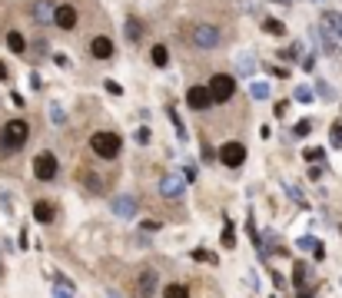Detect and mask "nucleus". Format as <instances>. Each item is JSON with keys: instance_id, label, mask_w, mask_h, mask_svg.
Segmentation results:
<instances>
[{"instance_id": "nucleus-5", "label": "nucleus", "mask_w": 342, "mask_h": 298, "mask_svg": "<svg viewBox=\"0 0 342 298\" xmlns=\"http://www.w3.org/2000/svg\"><path fill=\"white\" fill-rule=\"evenodd\" d=\"M206 87H209V93H213V103H226L233 93H236V77H230V73H216Z\"/></svg>"}, {"instance_id": "nucleus-6", "label": "nucleus", "mask_w": 342, "mask_h": 298, "mask_svg": "<svg viewBox=\"0 0 342 298\" xmlns=\"http://www.w3.org/2000/svg\"><path fill=\"white\" fill-rule=\"evenodd\" d=\"M56 173H60V163H56L53 153H40V156L33 159V176H37L40 182H53Z\"/></svg>"}, {"instance_id": "nucleus-9", "label": "nucleus", "mask_w": 342, "mask_h": 298, "mask_svg": "<svg viewBox=\"0 0 342 298\" xmlns=\"http://www.w3.org/2000/svg\"><path fill=\"white\" fill-rule=\"evenodd\" d=\"M183 192H186V179L183 176H173V173H166L163 179H159V196L163 199H183Z\"/></svg>"}, {"instance_id": "nucleus-36", "label": "nucleus", "mask_w": 342, "mask_h": 298, "mask_svg": "<svg viewBox=\"0 0 342 298\" xmlns=\"http://www.w3.org/2000/svg\"><path fill=\"white\" fill-rule=\"evenodd\" d=\"M303 70H316V56H303Z\"/></svg>"}, {"instance_id": "nucleus-34", "label": "nucleus", "mask_w": 342, "mask_h": 298, "mask_svg": "<svg viewBox=\"0 0 342 298\" xmlns=\"http://www.w3.org/2000/svg\"><path fill=\"white\" fill-rule=\"evenodd\" d=\"M136 142H140V146H146V142H150V129H146V126H140V129H136Z\"/></svg>"}, {"instance_id": "nucleus-12", "label": "nucleus", "mask_w": 342, "mask_h": 298, "mask_svg": "<svg viewBox=\"0 0 342 298\" xmlns=\"http://www.w3.org/2000/svg\"><path fill=\"white\" fill-rule=\"evenodd\" d=\"M153 291H156V272L143 268L140 278H136V298H153Z\"/></svg>"}, {"instance_id": "nucleus-27", "label": "nucleus", "mask_w": 342, "mask_h": 298, "mask_svg": "<svg viewBox=\"0 0 342 298\" xmlns=\"http://www.w3.org/2000/svg\"><path fill=\"white\" fill-rule=\"evenodd\" d=\"M329 139H332L335 149H342V119H339V123H332V129H329Z\"/></svg>"}, {"instance_id": "nucleus-11", "label": "nucleus", "mask_w": 342, "mask_h": 298, "mask_svg": "<svg viewBox=\"0 0 342 298\" xmlns=\"http://www.w3.org/2000/svg\"><path fill=\"white\" fill-rule=\"evenodd\" d=\"M110 212L117 219H136V196H117L110 199Z\"/></svg>"}, {"instance_id": "nucleus-38", "label": "nucleus", "mask_w": 342, "mask_h": 298, "mask_svg": "<svg viewBox=\"0 0 342 298\" xmlns=\"http://www.w3.org/2000/svg\"><path fill=\"white\" fill-rule=\"evenodd\" d=\"M106 90H110L113 96H120V93H123V87H120V83H113V80H106Z\"/></svg>"}, {"instance_id": "nucleus-21", "label": "nucleus", "mask_w": 342, "mask_h": 298, "mask_svg": "<svg viewBox=\"0 0 342 298\" xmlns=\"http://www.w3.org/2000/svg\"><path fill=\"white\" fill-rule=\"evenodd\" d=\"M263 30L269 33V37H282V33H286V24H282V20H272V17H266V20H263Z\"/></svg>"}, {"instance_id": "nucleus-41", "label": "nucleus", "mask_w": 342, "mask_h": 298, "mask_svg": "<svg viewBox=\"0 0 342 298\" xmlns=\"http://www.w3.org/2000/svg\"><path fill=\"white\" fill-rule=\"evenodd\" d=\"M106 298H120V295H117V291H106Z\"/></svg>"}, {"instance_id": "nucleus-4", "label": "nucleus", "mask_w": 342, "mask_h": 298, "mask_svg": "<svg viewBox=\"0 0 342 298\" xmlns=\"http://www.w3.org/2000/svg\"><path fill=\"white\" fill-rule=\"evenodd\" d=\"M190 40L196 43L199 50H216L219 43H223V37H219V27H213V24H196L190 30Z\"/></svg>"}, {"instance_id": "nucleus-2", "label": "nucleus", "mask_w": 342, "mask_h": 298, "mask_svg": "<svg viewBox=\"0 0 342 298\" xmlns=\"http://www.w3.org/2000/svg\"><path fill=\"white\" fill-rule=\"evenodd\" d=\"M27 139H30V123H27V119H7L4 129H0V153L10 156V153H17Z\"/></svg>"}, {"instance_id": "nucleus-18", "label": "nucleus", "mask_w": 342, "mask_h": 298, "mask_svg": "<svg viewBox=\"0 0 342 298\" xmlns=\"http://www.w3.org/2000/svg\"><path fill=\"white\" fill-rule=\"evenodd\" d=\"M53 298H73V285L67 282L64 275H56V282H53Z\"/></svg>"}, {"instance_id": "nucleus-32", "label": "nucleus", "mask_w": 342, "mask_h": 298, "mask_svg": "<svg viewBox=\"0 0 342 298\" xmlns=\"http://www.w3.org/2000/svg\"><path fill=\"white\" fill-rule=\"evenodd\" d=\"M303 156L309 159V163H319V159H326V153H322V149H319V146H312V149H306Z\"/></svg>"}, {"instance_id": "nucleus-16", "label": "nucleus", "mask_w": 342, "mask_h": 298, "mask_svg": "<svg viewBox=\"0 0 342 298\" xmlns=\"http://www.w3.org/2000/svg\"><path fill=\"white\" fill-rule=\"evenodd\" d=\"M33 219H37V222H43V226H50V222L56 219V209H53L50 202H43V199H40V202L33 205Z\"/></svg>"}, {"instance_id": "nucleus-20", "label": "nucleus", "mask_w": 342, "mask_h": 298, "mask_svg": "<svg viewBox=\"0 0 342 298\" xmlns=\"http://www.w3.org/2000/svg\"><path fill=\"white\" fill-rule=\"evenodd\" d=\"M306 278H309V265H306V262H296V268H293V285H296V288H303Z\"/></svg>"}, {"instance_id": "nucleus-33", "label": "nucleus", "mask_w": 342, "mask_h": 298, "mask_svg": "<svg viewBox=\"0 0 342 298\" xmlns=\"http://www.w3.org/2000/svg\"><path fill=\"white\" fill-rule=\"evenodd\" d=\"M312 96H316V93H312L309 87H299V90H296V100H299V103H309Z\"/></svg>"}, {"instance_id": "nucleus-42", "label": "nucleus", "mask_w": 342, "mask_h": 298, "mask_svg": "<svg viewBox=\"0 0 342 298\" xmlns=\"http://www.w3.org/2000/svg\"><path fill=\"white\" fill-rule=\"evenodd\" d=\"M276 4H293V0H276Z\"/></svg>"}, {"instance_id": "nucleus-3", "label": "nucleus", "mask_w": 342, "mask_h": 298, "mask_svg": "<svg viewBox=\"0 0 342 298\" xmlns=\"http://www.w3.org/2000/svg\"><path fill=\"white\" fill-rule=\"evenodd\" d=\"M120 146H123V139H120L113 129H100V133L90 136V149H93L100 159H113L120 156Z\"/></svg>"}, {"instance_id": "nucleus-22", "label": "nucleus", "mask_w": 342, "mask_h": 298, "mask_svg": "<svg viewBox=\"0 0 342 298\" xmlns=\"http://www.w3.org/2000/svg\"><path fill=\"white\" fill-rule=\"evenodd\" d=\"M150 60H153V66H166V63H169V50L163 47V43H156L153 53H150Z\"/></svg>"}, {"instance_id": "nucleus-31", "label": "nucleus", "mask_w": 342, "mask_h": 298, "mask_svg": "<svg viewBox=\"0 0 342 298\" xmlns=\"http://www.w3.org/2000/svg\"><path fill=\"white\" fill-rule=\"evenodd\" d=\"M309 133H312V123H309V119L296 123V129H293V136H299V139H303V136H309Z\"/></svg>"}, {"instance_id": "nucleus-24", "label": "nucleus", "mask_w": 342, "mask_h": 298, "mask_svg": "<svg viewBox=\"0 0 342 298\" xmlns=\"http://www.w3.org/2000/svg\"><path fill=\"white\" fill-rule=\"evenodd\" d=\"M279 60H289V63L303 60V43H293V47H286L282 53H279Z\"/></svg>"}, {"instance_id": "nucleus-19", "label": "nucleus", "mask_w": 342, "mask_h": 298, "mask_svg": "<svg viewBox=\"0 0 342 298\" xmlns=\"http://www.w3.org/2000/svg\"><path fill=\"white\" fill-rule=\"evenodd\" d=\"M7 47L14 50V53H24V50H27L24 33H20V30H10V33H7Z\"/></svg>"}, {"instance_id": "nucleus-30", "label": "nucleus", "mask_w": 342, "mask_h": 298, "mask_svg": "<svg viewBox=\"0 0 342 298\" xmlns=\"http://www.w3.org/2000/svg\"><path fill=\"white\" fill-rule=\"evenodd\" d=\"M316 93L322 96V100H332V96H335V93H332V87H329L326 80H319V83H316Z\"/></svg>"}, {"instance_id": "nucleus-7", "label": "nucleus", "mask_w": 342, "mask_h": 298, "mask_svg": "<svg viewBox=\"0 0 342 298\" xmlns=\"http://www.w3.org/2000/svg\"><path fill=\"white\" fill-rule=\"evenodd\" d=\"M219 163L230 166V169H239V166L246 163V146H243V142H236V139L223 142V146H219Z\"/></svg>"}, {"instance_id": "nucleus-25", "label": "nucleus", "mask_w": 342, "mask_h": 298, "mask_svg": "<svg viewBox=\"0 0 342 298\" xmlns=\"http://www.w3.org/2000/svg\"><path fill=\"white\" fill-rule=\"evenodd\" d=\"M163 298H190V288H186V285H166Z\"/></svg>"}, {"instance_id": "nucleus-39", "label": "nucleus", "mask_w": 342, "mask_h": 298, "mask_svg": "<svg viewBox=\"0 0 342 298\" xmlns=\"http://www.w3.org/2000/svg\"><path fill=\"white\" fill-rule=\"evenodd\" d=\"M223 245H233V226H226V232H223Z\"/></svg>"}, {"instance_id": "nucleus-1", "label": "nucleus", "mask_w": 342, "mask_h": 298, "mask_svg": "<svg viewBox=\"0 0 342 298\" xmlns=\"http://www.w3.org/2000/svg\"><path fill=\"white\" fill-rule=\"evenodd\" d=\"M319 47L326 50V53H342V14L335 10H326V14L319 17Z\"/></svg>"}, {"instance_id": "nucleus-26", "label": "nucleus", "mask_w": 342, "mask_h": 298, "mask_svg": "<svg viewBox=\"0 0 342 298\" xmlns=\"http://www.w3.org/2000/svg\"><path fill=\"white\" fill-rule=\"evenodd\" d=\"M269 83H253V87H249V93L256 96V100H269Z\"/></svg>"}, {"instance_id": "nucleus-15", "label": "nucleus", "mask_w": 342, "mask_h": 298, "mask_svg": "<svg viewBox=\"0 0 342 298\" xmlns=\"http://www.w3.org/2000/svg\"><path fill=\"white\" fill-rule=\"evenodd\" d=\"M77 176H80V182H83V186H87L90 192H93V196H100V192H103V179H100L96 173H90L87 166H83V169H80Z\"/></svg>"}, {"instance_id": "nucleus-23", "label": "nucleus", "mask_w": 342, "mask_h": 298, "mask_svg": "<svg viewBox=\"0 0 342 298\" xmlns=\"http://www.w3.org/2000/svg\"><path fill=\"white\" fill-rule=\"evenodd\" d=\"M256 70V60H253V56H236V73H243V77H249V73H253Z\"/></svg>"}, {"instance_id": "nucleus-14", "label": "nucleus", "mask_w": 342, "mask_h": 298, "mask_svg": "<svg viewBox=\"0 0 342 298\" xmlns=\"http://www.w3.org/2000/svg\"><path fill=\"white\" fill-rule=\"evenodd\" d=\"M90 53H93V60H110V56H113V40L110 37H93Z\"/></svg>"}, {"instance_id": "nucleus-40", "label": "nucleus", "mask_w": 342, "mask_h": 298, "mask_svg": "<svg viewBox=\"0 0 342 298\" xmlns=\"http://www.w3.org/2000/svg\"><path fill=\"white\" fill-rule=\"evenodd\" d=\"M0 80H7V66L4 63H0Z\"/></svg>"}, {"instance_id": "nucleus-29", "label": "nucleus", "mask_w": 342, "mask_h": 298, "mask_svg": "<svg viewBox=\"0 0 342 298\" xmlns=\"http://www.w3.org/2000/svg\"><path fill=\"white\" fill-rule=\"evenodd\" d=\"M296 249H303V252H316L319 249V242H316V239H312V236H303V239H299V242H296Z\"/></svg>"}, {"instance_id": "nucleus-35", "label": "nucleus", "mask_w": 342, "mask_h": 298, "mask_svg": "<svg viewBox=\"0 0 342 298\" xmlns=\"http://www.w3.org/2000/svg\"><path fill=\"white\" fill-rule=\"evenodd\" d=\"M0 209L7 212V215L14 212V205H10V196H7V192H0Z\"/></svg>"}, {"instance_id": "nucleus-44", "label": "nucleus", "mask_w": 342, "mask_h": 298, "mask_svg": "<svg viewBox=\"0 0 342 298\" xmlns=\"http://www.w3.org/2000/svg\"><path fill=\"white\" fill-rule=\"evenodd\" d=\"M0 275H4V268H0Z\"/></svg>"}, {"instance_id": "nucleus-28", "label": "nucleus", "mask_w": 342, "mask_h": 298, "mask_svg": "<svg viewBox=\"0 0 342 298\" xmlns=\"http://www.w3.org/2000/svg\"><path fill=\"white\" fill-rule=\"evenodd\" d=\"M50 123H53V126H64V123H67V113L60 110L56 103H53V106H50Z\"/></svg>"}, {"instance_id": "nucleus-17", "label": "nucleus", "mask_w": 342, "mask_h": 298, "mask_svg": "<svg viewBox=\"0 0 342 298\" xmlns=\"http://www.w3.org/2000/svg\"><path fill=\"white\" fill-rule=\"evenodd\" d=\"M127 40L130 43H140V40H143V24H140L136 17H127Z\"/></svg>"}, {"instance_id": "nucleus-13", "label": "nucleus", "mask_w": 342, "mask_h": 298, "mask_svg": "<svg viewBox=\"0 0 342 298\" xmlns=\"http://www.w3.org/2000/svg\"><path fill=\"white\" fill-rule=\"evenodd\" d=\"M60 30H73L77 27V7L73 4H56V20H53Z\"/></svg>"}, {"instance_id": "nucleus-37", "label": "nucleus", "mask_w": 342, "mask_h": 298, "mask_svg": "<svg viewBox=\"0 0 342 298\" xmlns=\"http://www.w3.org/2000/svg\"><path fill=\"white\" fill-rule=\"evenodd\" d=\"M183 179H190V182L196 179V166H193V163H190V166H186V169H183Z\"/></svg>"}, {"instance_id": "nucleus-43", "label": "nucleus", "mask_w": 342, "mask_h": 298, "mask_svg": "<svg viewBox=\"0 0 342 298\" xmlns=\"http://www.w3.org/2000/svg\"><path fill=\"white\" fill-rule=\"evenodd\" d=\"M316 4H322V0H316Z\"/></svg>"}, {"instance_id": "nucleus-8", "label": "nucleus", "mask_w": 342, "mask_h": 298, "mask_svg": "<svg viewBox=\"0 0 342 298\" xmlns=\"http://www.w3.org/2000/svg\"><path fill=\"white\" fill-rule=\"evenodd\" d=\"M30 20L37 27H50L56 20V4L53 0H33L30 4Z\"/></svg>"}, {"instance_id": "nucleus-10", "label": "nucleus", "mask_w": 342, "mask_h": 298, "mask_svg": "<svg viewBox=\"0 0 342 298\" xmlns=\"http://www.w3.org/2000/svg\"><path fill=\"white\" fill-rule=\"evenodd\" d=\"M186 103H190V110H209L213 106V93H209L206 83H199V87L186 90Z\"/></svg>"}]
</instances>
